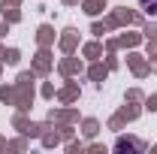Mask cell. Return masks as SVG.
Masks as SVG:
<instances>
[{"label":"cell","mask_w":157,"mask_h":154,"mask_svg":"<svg viewBox=\"0 0 157 154\" xmlns=\"http://www.w3.org/2000/svg\"><path fill=\"white\" fill-rule=\"evenodd\" d=\"M139 6H142L148 15H157V0H139Z\"/></svg>","instance_id":"6da1fadb"}]
</instances>
